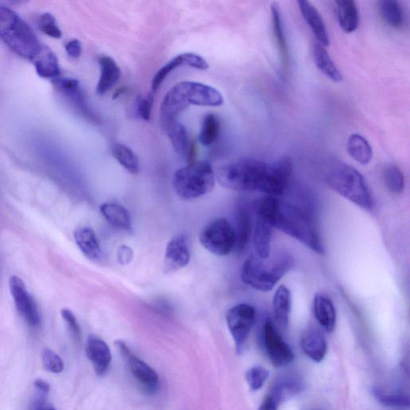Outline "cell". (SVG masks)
Masks as SVG:
<instances>
[{
	"mask_svg": "<svg viewBox=\"0 0 410 410\" xmlns=\"http://www.w3.org/2000/svg\"><path fill=\"white\" fill-rule=\"evenodd\" d=\"M349 156L362 165H367L373 159V149L368 140L360 134H352L347 142Z\"/></svg>",
	"mask_w": 410,
	"mask_h": 410,
	"instance_id": "f546056e",
	"label": "cell"
},
{
	"mask_svg": "<svg viewBox=\"0 0 410 410\" xmlns=\"http://www.w3.org/2000/svg\"><path fill=\"white\" fill-rule=\"evenodd\" d=\"M42 361L44 368L50 373H60L64 371V363L62 358L52 349L45 348L42 351Z\"/></svg>",
	"mask_w": 410,
	"mask_h": 410,
	"instance_id": "f35d334b",
	"label": "cell"
},
{
	"mask_svg": "<svg viewBox=\"0 0 410 410\" xmlns=\"http://www.w3.org/2000/svg\"><path fill=\"white\" fill-rule=\"evenodd\" d=\"M35 70L40 77L46 79H57L60 75V69L57 57L46 46L42 47L41 50L34 59Z\"/></svg>",
	"mask_w": 410,
	"mask_h": 410,
	"instance_id": "83f0119b",
	"label": "cell"
},
{
	"mask_svg": "<svg viewBox=\"0 0 410 410\" xmlns=\"http://www.w3.org/2000/svg\"><path fill=\"white\" fill-rule=\"evenodd\" d=\"M153 97L151 95L148 97L138 96L136 99V111L140 118L149 121L151 118V108H153Z\"/></svg>",
	"mask_w": 410,
	"mask_h": 410,
	"instance_id": "b9f144b4",
	"label": "cell"
},
{
	"mask_svg": "<svg viewBox=\"0 0 410 410\" xmlns=\"http://www.w3.org/2000/svg\"><path fill=\"white\" fill-rule=\"evenodd\" d=\"M220 134V121L214 114H207L202 122L199 141L202 145L209 146L216 142Z\"/></svg>",
	"mask_w": 410,
	"mask_h": 410,
	"instance_id": "e575fe53",
	"label": "cell"
},
{
	"mask_svg": "<svg viewBox=\"0 0 410 410\" xmlns=\"http://www.w3.org/2000/svg\"><path fill=\"white\" fill-rule=\"evenodd\" d=\"M115 345L119 349L121 355L125 359L127 363H128L130 371L133 373L136 381L150 393L158 391L160 386V380L158 374L156 373L154 369L136 357L123 341H115Z\"/></svg>",
	"mask_w": 410,
	"mask_h": 410,
	"instance_id": "8fae6325",
	"label": "cell"
},
{
	"mask_svg": "<svg viewBox=\"0 0 410 410\" xmlns=\"http://www.w3.org/2000/svg\"><path fill=\"white\" fill-rule=\"evenodd\" d=\"M384 184L389 192L401 194L404 189V177L401 169L396 165L387 167L384 173Z\"/></svg>",
	"mask_w": 410,
	"mask_h": 410,
	"instance_id": "d590c367",
	"label": "cell"
},
{
	"mask_svg": "<svg viewBox=\"0 0 410 410\" xmlns=\"http://www.w3.org/2000/svg\"><path fill=\"white\" fill-rule=\"evenodd\" d=\"M192 248L189 237L185 234L175 236L166 246L165 272H175L189 265Z\"/></svg>",
	"mask_w": 410,
	"mask_h": 410,
	"instance_id": "4fadbf2b",
	"label": "cell"
},
{
	"mask_svg": "<svg viewBox=\"0 0 410 410\" xmlns=\"http://www.w3.org/2000/svg\"><path fill=\"white\" fill-rule=\"evenodd\" d=\"M313 315L319 325L327 333H332L337 325V311L330 297L318 292L313 298Z\"/></svg>",
	"mask_w": 410,
	"mask_h": 410,
	"instance_id": "d6986e66",
	"label": "cell"
},
{
	"mask_svg": "<svg viewBox=\"0 0 410 410\" xmlns=\"http://www.w3.org/2000/svg\"><path fill=\"white\" fill-rule=\"evenodd\" d=\"M271 12L273 35H274L278 50H279L282 65L286 68L290 58H288L286 39L284 31H283L280 8L277 3L272 4Z\"/></svg>",
	"mask_w": 410,
	"mask_h": 410,
	"instance_id": "4dcf8cb0",
	"label": "cell"
},
{
	"mask_svg": "<svg viewBox=\"0 0 410 410\" xmlns=\"http://www.w3.org/2000/svg\"><path fill=\"white\" fill-rule=\"evenodd\" d=\"M86 354L98 376H103L110 366L111 354L108 344L98 337L89 335L86 342Z\"/></svg>",
	"mask_w": 410,
	"mask_h": 410,
	"instance_id": "ac0fdd59",
	"label": "cell"
},
{
	"mask_svg": "<svg viewBox=\"0 0 410 410\" xmlns=\"http://www.w3.org/2000/svg\"><path fill=\"white\" fill-rule=\"evenodd\" d=\"M295 264V259L290 254H281L271 261L268 258L262 260L252 254L243 265L241 280L253 290L270 292L292 270Z\"/></svg>",
	"mask_w": 410,
	"mask_h": 410,
	"instance_id": "277c9868",
	"label": "cell"
},
{
	"mask_svg": "<svg viewBox=\"0 0 410 410\" xmlns=\"http://www.w3.org/2000/svg\"><path fill=\"white\" fill-rule=\"evenodd\" d=\"M252 212L245 201L238 202L236 209V236L235 249L237 252L245 251L252 239Z\"/></svg>",
	"mask_w": 410,
	"mask_h": 410,
	"instance_id": "2e32d148",
	"label": "cell"
},
{
	"mask_svg": "<svg viewBox=\"0 0 410 410\" xmlns=\"http://www.w3.org/2000/svg\"><path fill=\"white\" fill-rule=\"evenodd\" d=\"M270 375L266 369L257 366L252 367L245 374L246 381L252 391H257L264 386Z\"/></svg>",
	"mask_w": 410,
	"mask_h": 410,
	"instance_id": "74e56055",
	"label": "cell"
},
{
	"mask_svg": "<svg viewBox=\"0 0 410 410\" xmlns=\"http://www.w3.org/2000/svg\"><path fill=\"white\" fill-rule=\"evenodd\" d=\"M101 214L110 224L126 232L133 230V224L128 210L116 203H104L100 207Z\"/></svg>",
	"mask_w": 410,
	"mask_h": 410,
	"instance_id": "4316f807",
	"label": "cell"
},
{
	"mask_svg": "<svg viewBox=\"0 0 410 410\" xmlns=\"http://www.w3.org/2000/svg\"><path fill=\"white\" fill-rule=\"evenodd\" d=\"M256 321L255 308L249 304L232 307L226 315L227 328L234 338L236 351L241 353L245 345Z\"/></svg>",
	"mask_w": 410,
	"mask_h": 410,
	"instance_id": "9c48e42d",
	"label": "cell"
},
{
	"mask_svg": "<svg viewBox=\"0 0 410 410\" xmlns=\"http://www.w3.org/2000/svg\"><path fill=\"white\" fill-rule=\"evenodd\" d=\"M185 65L199 70H207L209 67L206 60L199 55L184 53L177 55L156 73L153 83H151V88H153V92L159 89L162 83L175 69Z\"/></svg>",
	"mask_w": 410,
	"mask_h": 410,
	"instance_id": "9a60e30c",
	"label": "cell"
},
{
	"mask_svg": "<svg viewBox=\"0 0 410 410\" xmlns=\"http://www.w3.org/2000/svg\"><path fill=\"white\" fill-rule=\"evenodd\" d=\"M374 396L378 401L386 404L388 407H409V401L408 396L401 393H389L375 389L373 391Z\"/></svg>",
	"mask_w": 410,
	"mask_h": 410,
	"instance_id": "8d00e7d4",
	"label": "cell"
},
{
	"mask_svg": "<svg viewBox=\"0 0 410 410\" xmlns=\"http://www.w3.org/2000/svg\"><path fill=\"white\" fill-rule=\"evenodd\" d=\"M379 9L382 17L389 26L402 27L404 17L401 4L394 0H383L379 3Z\"/></svg>",
	"mask_w": 410,
	"mask_h": 410,
	"instance_id": "836d02e7",
	"label": "cell"
},
{
	"mask_svg": "<svg viewBox=\"0 0 410 410\" xmlns=\"http://www.w3.org/2000/svg\"><path fill=\"white\" fill-rule=\"evenodd\" d=\"M113 155L116 160L131 174H136L140 171V162L134 151L122 144H115L113 146Z\"/></svg>",
	"mask_w": 410,
	"mask_h": 410,
	"instance_id": "d6a6232c",
	"label": "cell"
},
{
	"mask_svg": "<svg viewBox=\"0 0 410 410\" xmlns=\"http://www.w3.org/2000/svg\"><path fill=\"white\" fill-rule=\"evenodd\" d=\"M75 243L83 254L91 261H98L102 256V251L97 237L92 229L84 227L74 232Z\"/></svg>",
	"mask_w": 410,
	"mask_h": 410,
	"instance_id": "cb8c5ba5",
	"label": "cell"
},
{
	"mask_svg": "<svg viewBox=\"0 0 410 410\" xmlns=\"http://www.w3.org/2000/svg\"><path fill=\"white\" fill-rule=\"evenodd\" d=\"M53 83L59 92L63 94L75 109L86 118L95 120V115L89 108L88 101L77 80L59 77L53 80Z\"/></svg>",
	"mask_w": 410,
	"mask_h": 410,
	"instance_id": "5bb4252c",
	"label": "cell"
},
{
	"mask_svg": "<svg viewBox=\"0 0 410 410\" xmlns=\"http://www.w3.org/2000/svg\"><path fill=\"white\" fill-rule=\"evenodd\" d=\"M224 104L223 95L211 86L185 81L174 86L162 101L160 111L161 129L167 131L177 116L189 105L218 107Z\"/></svg>",
	"mask_w": 410,
	"mask_h": 410,
	"instance_id": "3957f363",
	"label": "cell"
},
{
	"mask_svg": "<svg viewBox=\"0 0 410 410\" xmlns=\"http://www.w3.org/2000/svg\"><path fill=\"white\" fill-rule=\"evenodd\" d=\"M167 133L169 134L171 144L176 153L189 158L191 156V146L185 127L176 121L167 130Z\"/></svg>",
	"mask_w": 410,
	"mask_h": 410,
	"instance_id": "1f68e13d",
	"label": "cell"
},
{
	"mask_svg": "<svg viewBox=\"0 0 410 410\" xmlns=\"http://www.w3.org/2000/svg\"><path fill=\"white\" fill-rule=\"evenodd\" d=\"M39 27L41 31L49 37L59 39L62 37V32L52 14L44 13L39 19Z\"/></svg>",
	"mask_w": 410,
	"mask_h": 410,
	"instance_id": "ab89813d",
	"label": "cell"
},
{
	"mask_svg": "<svg viewBox=\"0 0 410 410\" xmlns=\"http://www.w3.org/2000/svg\"><path fill=\"white\" fill-rule=\"evenodd\" d=\"M339 26L346 33L355 32L359 25L357 4L353 0H337L335 2Z\"/></svg>",
	"mask_w": 410,
	"mask_h": 410,
	"instance_id": "d4e9b609",
	"label": "cell"
},
{
	"mask_svg": "<svg viewBox=\"0 0 410 410\" xmlns=\"http://www.w3.org/2000/svg\"><path fill=\"white\" fill-rule=\"evenodd\" d=\"M215 178L214 170L209 162L197 161L176 171L173 186L181 199L195 200L214 189Z\"/></svg>",
	"mask_w": 410,
	"mask_h": 410,
	"instance_id": "52a82bcc",
	"label": "cell"
},
{
	"mask_svg": "<svg viewBox=\"0 0 410 410\" xmlns=\"http://www.w3.org/2000/svg\"><path fill=\"white\" fill-rule=\"evenodd\" d=\"M263 344L268 357L277 368L285 367L295 359L292 348L278 331L275 323L267 319L262 330Z\"/></svg>",
	"mask_w": 410,
	"mask_h": 410,
	"instance_id": "30bf717a",
	"label": "cell"
},
{
	"mask_svg": "<svg viewBox=\"0 0 410 410\" xmlns=\"http://www.w3.org/2000/svg\"><path fill=\"white\" fill-rule=\"evenodd\" d=\"M273 229L274 227L267 217L256 212L252 238L255 255L262 260L270 258Z\"/></svg>",
	"mask_w": 410,
	"mask_h": 410,
	"instance_id": "e0dca14e",
	"label": "cell"
},
{
	"mask_svg": "<svg viewBox=\"0 0 410 410\" xmlns=\"http://www.w3.org/2000/svg\"><path fill=\"white\" fill-rule=\"evenodd\" d=\"M304 384L296 376L283 377L276 382L268 396L280 404L302 392Z\"/></svg>",
	"mask_w": 410,
	"mask_h": 410,
	"instance_id": "484cf974",
	"label": "cell"
},
{
	"mask_svg": "<svg viewBox=\"0 0 410 410\" xmlns=\"http://www.w3.org/2000/svg\"><path fill=\"white\" fill-rule=\"evenodd\" d=\"M62 317L67 325L69 332L72 334L75 341L80 342L81 338V330L77 317L68 308H63L62 310Z\"/></svg>",
	"mask_w": 410,
	"mask_h": 410,
	"instance_id": "60d3db41",
	"label": "cell"
},
{
	"mask_svg": "<svg viewBox=\"0 0 410 410\" xmlns=\"http://www.w3.org/2000/svg\"><path fill=\"white\" fill-rule=\"evenodd\" d=\"M301 347L304 353L313 362H321L327 353L325 336L318 328L310 327L303 333Z\"/></svg>",
	"mask_w": 410,
	"mask_h": 410,
	"instance_id": "44dd1931",
	"label": "cell"
},
{
	"mask_svg": "<svg viewBox=\"0 0 410 410\" xmlns=\"http://www.w3.org/2000/svg\"><path fill=\"white\" fill-rule=\"evenodd\" d=\"M328 188L366 212L373 209V201L363 176L353 167L340 163L327 174Z\"/></svg>",
	"mask_w": 410,
	"mask_h": 410,
	"instance_id": "8992f818",
	"label": "cell"
},
{
	"mask_svg": "<svg viewBox=\"0 0 410 410\" xmlns=\"http://www.w3.org/2000/svg\"><path fill=\"white\" fill-rule=\"evenodd\" d=\"M66 52L70 57L79 58L82 53V46L78 39L70 40L65 45Z\"/></svg>",
	"mask_w": 410,
	"mask_h": 410,
	"instance_id": "ee69618b",
	"label": "cell"
},
{
	"mask_svg": "<svg viewBox=\"0 0 410 410\" xmlns=\"http://www.w3.org/2000/svg\"><path fill=\"white\" fill-rule=\"evenodd\" d=\"M272 310L277 325L286 330L292 310V293L286 286L277 288L273 296Z\"/></svg>",
	"mask_w": 410,
	"mask_h": 410,
	"instance_id": "7402d4cb",
	"label": "cell"
},
{
	"mask_svg": "<svg viewBox=\"0 0 410 410\" xmlns=\"http://www.w3.org/2000/svg\"><path fill=\"white\" fill-rule=\"evenodd\" d=\"M34 384L39 392L48 393L50 391V384L43 379L35 380Z\"/></svg>",
	"mask_w": 410,
	"mask_h": 410,
	"instance_id": "bcb514c9",
	"label": "cell"
},
{
	"mask_svg": "<svg viewBox=\"0 0 410 410\" xmlns=\"http://www.w3.org/2000/svg\"><path fill=\"white\" fill-rule=\"evenodd\" d=\"M35 410H57L50 406H44V404H39Z\"/></svg>",
	"mask_w": 410,
	"mask_h": 410,
	"instance_id": "7dc6e473",
	"label": "cell"
},
{
	"mask_svg": "<svg viewBox=\"0 0 410 410\" xmlns=\"http://www.w3.org/2000/svg\"><path fill=\"white\" fill-rule=\"evenodd\" d=\"M100 66V77L96 86V93L99 95H104L113 88L120 77V68L115 60L102 55L99 58Z\"/></svg>",
	"mask_w": 410,
	"mask_h": 410,
	"instance_id": "603a6c76",
	"label": "cell"
},
{
	"mask_svg": "<svg viewBox=\"0 0 410 410\" xmlns=\"http://www.w3.org/2000/svg\"><path fill=\"white\" fill-rule=\"evenodd\" d=\"M200 242L212 254L225 257L234 250V227L224 217L211 221L200 234Z\"/></svg>",
	"mask_w": 410,
	"mask_h": 410,
	"instance_id": "ba28073f",
	"label": "cell"
},
{
	"mask_svg": "<svg viewBox=\"0 0 410 410\" xmlns=\"http://www.w3.org/2000/svg\"><path fill=\"white\" fill-rule=\"evenodd\" d=\"M297 4L303 18L315 35L317 43L326 48L330 46V40L327 28L317 9L308 1H298Z\"/></svg>",
	"mask_w": 410,
	"mask_h": 410,
	"instance_id": "ffe728a7",
	"label": "cell"
},
{
	"mask_svg": "<svg viewBox=\"0 0 410 410\" xmlns=\"http://www.w3.org/2000/svg\"><path fill=\"white\" fill-rule=\"evenodd\" d=\"M9 290L19 315L24 318L28 326H38L40 323V317L37 304L33 297L29 295L21 278L17 276L11 277L9 280Z\"/></svg>",
	"mask_w": 410,
	"mask_h": 410,
	"instance_id": "7c38bea8",
	"label": "cell"
},
{
	"mask_svg": "<svg viewBox=\"0 0 410 410\" xmlns=\"http://www.w3.org/2000/svg\"><path fill=\"white\" fill-rule=\"evenodd\" d=\"M124 88H120L114 95V99L119 97V96L125 92Z\"/></svg>",
	"mask_w": 410,
	"mask_h": 410,
	"instance_id": "c3c4849f",
	"label": "cell"
},
{
	"mask_svg": "<svg viewBox=\"0 0 410 410\" xmlns=\"http://www.w3.org/2000/svg\"><path fill=\"white\" fill-rule=\"evenodd\" d=\"M278 404L271 397L268 396L263 402L259 410H277Z\"/></svg>",
	"mask_w": 410,
	"mask_h": 410,
	"instance_id": "f6af8a7d",
	"label": "cell"
},
{
	"mask_svg": "<svg viewBox=\"0 0 410 410\" xmlns=\"http://www.w3.org/2000/svg\"><path fill=\"white\" fill-rule=\"evenodd\" d=\"M255 212L267 217L273 227L284 232L317 254H324L323 243L313 217L299 206L267 196L255 206Z\"/></svg>",
	"mask_w": 410,
	"mask_h": 410,
	"instance_id": "7a4b0ae2",
	"label": "cell"
},
{
	"mask_svg": "<svg viewBox=\"0 0 410 410\" xmlns=\"http://www.w3.org/2000/svg\"><path fill=\"white\" fill-rule=\"evenodd\" d=\"M292 171V160L288 158L270 163L244 158L221 166L215 175L219 183L226 189L263 192L268 196L277 197L286 190Z\"/></svg>",
	"mask_w": 410,
	"mask_h": 410,
	"instance_id": "6da1fadb",
	"label": "cell"
},
{
	"mask_svg": "<svg viewBox=\"0 0 410 410\" xmlns=\"http://www.w3.org/2000/svg\"><path fill=\"white\" fill-rule=\"evenodd\" d=\"M313 59L316 64L317 68L326 75L328 79L334 82H341L343 79L342 74L337 68V66L333 62L330 54L328 53L326 47L316 42L313 45Z\"/></svg>",
	"mask_w": 410,
	"mask_h": 410,
	"instance_id": "f1b7e54d",
	"label": "cell"
},
{
	"mask_svg": "<svg viewBox=\"0 0 410 410\" xmlns=\"http://www.w3.org/2000/svg\"><path fill=\"white\" fill-rule=\"evenodd\" d=\"M118 258L120 264L123 265H129L133 261V250L127 245L120 246L118 252Z\"/></svg>",
	"mask_w": 410,
	"mask_h": 410,
	"instance_id": "7bdbcfd3",
	"label": "cell"
},
{
	"mask_svg": "<svg viewBox=\"0 0 410 410\" xmlns=\"http://www.w3.org/2000/svg\"><path fill=\"white\" fill-rule=\"evenodd\" d=\"M0 39L20 57L34 60L41 50L33 30L12 9L0 6Z\"/></svg>",
	"mask_w": 410,
	"mask_h": 410,
	"instance_id": "5b68a950",
	"label": "cell"
}]
</instances>
